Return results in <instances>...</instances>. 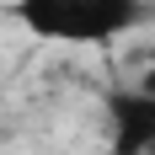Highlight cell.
<instances>
[{"label":"cell","instance_id":"cell-1","mask_svg":"<svg viewBox=\"0 0 155 155\" xmlns=\"http://www.w3.org/2000/svg\"><path fill=\"white\" fill-rule=\"evenodd\" d=\"M16 16L38 38L59 43H107L139 21V0H16Z\"/></svg>","mask_w":155,"mask_h":155},{"label":"cell","instance_id":"cell-2","mask_svg":"<svg viewBox=\"0 0 155 155\" xmlns=\"http://www.w3.org/2000/svg\"><path fill=\"white\" fill-rule=\"evenodd\" d=\"M118 155H155V91H123L107 102Z\"/></svg>","mask_w":155,"mask_h":155}]
</instances>
